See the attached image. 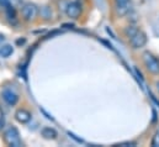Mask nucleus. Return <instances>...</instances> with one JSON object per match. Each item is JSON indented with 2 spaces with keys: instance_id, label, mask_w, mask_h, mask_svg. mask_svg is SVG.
<instances>
[{
  "instance_id": "obj_1",
  "label": "nucleus",
  "mask_w": 159,
  "mask_h": 147,
  "mask_svg": "<svg viewBox=\"0 0 159 147\" xmlns=\"http://www.w3.org/2000/svg\"><path fill=\"white\" fill-rule=\"evenodd\" d=\"M4 140L9 146L12 147H20L22 146L21 139H20V134L17 131L16 127L10 126L5 132H4Z\"/></svg>"
},
{
  "instance_id": "obj_2",
  "label": "nucleus",
  "mask_w": 159,
  "mask_h": 147,
  "mask_svg": "<svg viewBox=\"0 0 159 147\" xmlns=\"http://www.w3.org/2000/svg\"><path fill=\"white\" fill-rule=\"evenodd\" d=\"M143 62L147 68V71L152 74H159V59L154 57L151 52H144L143 53Z\"/></svg>"
},
{
  "instance_id": "obj_3",
  "label": "nucleus",
  "mask_w": 159,
  "mask_h": 147,
  "mask_svg": "<svg viewBox=\"0 0 159 147\" xmlns=\"http://www.w3.org/2000/svg\"><path fill=\"white\" fill-rule=\"evenodd\" d=\"M129 43H131L132 48H134V50L142 48V47H144L146 43H147V35H146L143 31L138 30L133 36L129 38Z\"/></svg>"
},
{
  "instance_id": "obj_4",
  "label": "nucleus",
  "mask_w": 159,
  "mask_h": 147,
  "mask_svg": "<svg viewBox=\"0 0 159 147\" xmlns=\"http://www.w3.org/2000/svg\"><path fill=\"white\" fill-rule=\"evenodd\" d=\"M21 15L24 17V20L26 21H30V20H34L37 15V6L34 5V4H25L21 9Z\"/></svg>"
},
{
  "instance_id": "obj_5",
  "label": "nucleus",
  "mask_w": 159,
  "mask_h": 147,
  "mask_svg": "<svg viewBox=\"0 0 159 147\" xmlns=\"http://www.w3.org/2000/svg\"><path fill=\"white\" fill-rule=\"evenodd\" d=\"M66 12H67V15H68L70 19H78L80 12H81V7H80V5L78 2L73 1V2H69V4L67 5Z\"/></svg>"
},
{
  "instance_id": "obj_6",
  "label": "nucleus",
  "mask_w": 159,
  "mask_h": 147,
  "mask_svg": "<svg viewBox=\"0 0 159 147\" xmlns=\"http://www.w3.org/2000/svg\"><path fill=\"white\" fill-rule=\"evenodd\" d=\"M2 99H4L5 103H6L7 105H10V107L16 105L17 102H19L17 94H15V93H14L12 90H10V89H5V90L2 92Z\"/></svg>"
},
{
  "instance_id": "obj_7",
  "label": "nucleus",
  "mask_w": 159,
  "mask_h": 147,
  "mask_svg": "<svg viewBox=\"0 0 159 147\" xmlns=\"http://www.w3.org/2000/svg\"><path fill=\"white\" fill-rule=\"evenodd\" d=\"M15 117H16V120L19 122L26 124V122H29L31 120V114L27 110H25V109H19L15 112Z\"/></svg>"
},
{
  "instance_id": "obj_8",
  "label": "nucleus",
  "mask_w": 159,
  "mask_h": 147,
  "mask_svg": "<svg viewBox=\"0 0 159 147\" xmlns=\"http://www.w3.org/2000/svg\"><path fill=\"white\" fill-rule=\"evenodd\" d=\"M41 135H42L44 139H47V140H54V139H57V136H58L57 131H56L54 129H52V127H43V129L41 130Z\"/></svg>"
},
{
  "instance_id": "obj_9",
  "label": "nucleus",
  "mask_w": 159,
  "mask_h": 147,
  "mask_svg": "<svg viewBox=\"0 0 159 147\" xmlns=\"http://www.w3.org/2000/svg\"><path fill=\"white\" fill-rule=\"evenodd\" d=\"M14 53V48L11 45H4L0 47V56L4 58H7L9 56H11Z\"/></svg>"
},
{
  "instance_id": "obj_10",
  "label": "nucleus",
  "mask_w": 159,
  "mask_h": 147,
  "mask_svg": "<svg viewBox=\"0 0 159 147\" xmlns=\"http://www.w3.org/2000/svg\"><path fill=\"white\" fill-rule=\"evenodd\" d=\"M137 31H138V29H137L136 26H132V25H131V26H127V27L125 29V35L128 37V38H131Z\"/></svg>"
},
{
  "instance_id": "obj_11",
  "label": "nucleus",
  "mask_w": 159,
  "mask_h": 147,
  "mask_svg": "<svg viewBox=\"0 0 159 147\" xmlns=\"http://www.w3.org/2000/svg\"><path fill=\"white\" fill-rule=\"evenodd\" d=\"M117 9V12H119L121 16L126 15L128 11H129V5H123V6H116Z\"/></svg>"
},
{
  "instance_id": "obj_12",
  "label": "nucleus",
  "mask_w": 159,
  "mask_h": 147,
  "mask_svg": "<svg viewBox=\"0 0 159 147\" xmlns=\"http://www.w3.org/2000/svg\"><path fill=\"white\" fill-rule=\"evenodd\" d=\"M6 12H7V16L10 17V19H15V16H16V12H15V9L11 6V5H7L6 7Z\"/></svg>"
},
{
  "instance_id": "obj_13",
  "label": "nucleus",
  "mask_w": 159,
  "mask_h": 147,
  "mask_svg": "<svg viewBox=\"0 0 159 147\" xmlns=\"http://www.w3.org/2000/svg\"><path fill=\"white\" fill-rule=\"evenodd\" d=\"M129 0H115L116 6H123V5H128Z\"/></svg>"
},
{
  "instance_id": "obj_14",
  "label": "nucleus",
  "mask_w": 159,
  "mask_h": 147,
  "mask_svg": "<svg viewBox=\"0 0 159 147\" xmlns=\"http://www.w3.org/2000/svg\"><path fill=\"white\" fill-rule=\"evenodd\" d=\"M152 146H159V134H156V136L152 140Z\"/></svg>"
},
{
  "instance_id": "obj_15",
  "label": "nucleus",
  "mask_w": 159,
  "mask_h": 147,
  "mask_svg": "<svg viewBox=\"0 0 159 147\" xmlns=\"http://www.w3.org/2000/svg\"><path fill=\"white\" fill-rule=\"evenodd\" d=\"M7 5H10V0H0V6L6 7Z\"/></svg>"
},
{
  "instance_id": "obj_16",
  "label": "nucleus",
  "mask_w": 159,
  "mask_h": 147,
  "mask_svg": "<svg viewBox=\"0 0 159 147\" xmlns=\"http://www.w3.org/2000/svg\"><path fill=\"white\" fill-rule=\"evenodd\" d=\"M120 146H136V142H123Z\"/></svg>"
},
{
  "instance_id": "obj_17",
  "label": "nucleus",
  "mask_w": 159,
  "mask_h": 147,
  "mask_svg": "<svg viewBox=\"0 0 159 147\" xmlns=\"http://www.w3.org/2000/svg\"><path fill=\"white\" fill-rule=\"evenodd\" d=\"M4 41V36L2 35H0V42H2Z\"/></svg>"
},
{
  "instance_id": "obj_18",
  "label": "nucleus",
  "mask_w": 159,
  "mask_h": 147,
  "mask_svg": "<svg viewBox=\"0 0 159 147\" xmlns=\"http://www.w3.org/2000/svg\"><path fill=\"white\" fill-rule=\"evenodd\" d=\"M157 89H158V92H159V80L157 82Z\"/></svg>"
}]
</instances>
